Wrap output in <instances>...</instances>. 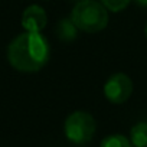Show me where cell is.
I'll return each mask as SVG.
<instances>
[{"label":"cell","mask_w":147,"mask_h":147,"mask_svg":"<svg viewBox=\"0 0 147 147\" xmlns=\"http://www.w3.org/2000/svg\"><path fill=\"white\" fill-rule=\"evenodd\" d=\"M48 23V16L43 7L38 5H32L25 9L22 15V26L25 32H33L40 33Z\"/></svg>","instance_id":"cell-5"},{"label":"cell","mask_w":147,"mask_h":147,"mask_svg":"<svg viewBox=\"0 0 147 147\" xmlns=\"http://www.w3.org/2000/svg\"><path fill=\"white\" fill-rule=\"evenodd\" d=\"M134 3L140 7H147V0H134Z\"/></svg>","instance_id":"cell-10"},{"label":"cell","mask_w":147,"mask_h":147,"mask_svg":"<svg viewBox=\"0 0 147 147\" xmlns=\"http://www.w3.org/2000/svg\"><path fill=\"white\" fill-rule=\"evenodd\" d=\"M71 20L85 33H97L107 28L108 25V12L95 0H81L71 12Z\"/></svg>","instance_id":"cell-2"},{"label":"cell","mask_w":147,"mask_h":147,"mask_svg":"<svg viewBox=\"0 0 147 147\" xmlns=\"http://www.w3.org/2000/svg\"><path fill=\"white\" fill-rule=\"evenodd\" d=\"M144 35H146V38H147V25H146V28H144Z\"/></svg>","instance_id":"cell-11"},{"label":"cell","mask_w":147,"mask_h":147,"mask_svg":"<svg viewBox=\"0 0 147 147\" xmlns=\"http://www.w3.org/2000/svg\"><path fill=\"white\" fill-rule=\"evenodd\" d=\"M130 143L133 147H147V123L140 121L130 130Z\"/></svg>","instance_id":"cell-7"},{"label":"cell","mask_w":147,"mask_h":147,"mask_svg":"<svg viewBox=\"0 0 147 147\" xmlns=\"http://www.w3.org/2000/svg\"><path fill=\"white\" fill-rule=\"evenodd\" d=\"M49 43L40 33L23 32L7 46V61L19 72L40 71L49 61Z\"/></svg>","instance_id":"cell-1"},{"label":"cell","mask_w":147,"mask_h":147,"mask_svg":"<svg viewBox=\"0 0 147 147\" xmlns=\"http://www.w3.org/2000/svg\"><path fill=\"white\" fill-rule=\"evenodd\" d=\"M101 3L107 10L118 13V12L124 10L131 3V0H101Z\"/></svg>","instance_id":"cell-9"},{"label":"cell","mask_w":147,"mask_h":147,"mask_svg":"<svg viewBox=\"0 0 147 147\" xmlns=\"http://www.w3.org/2000/svg\"><path fill=\"white\" fill-rule=\"evenodd\" d=\"M100 147H133V144L123 134H111L101 141Z\"/></svg>","instance_id":"cell-8"},{"label":"cell","mask_w":147,"mask_h":147,"mask_svg":"<svg viewBox=\"0 0 147 147\" xmlns=\"http://www.w3.org/2000/svg\"><path fill=\"white\" fill-rule=\"evenodd\" d=\"M133 92V81L123 72L111 75L104 84V95L111 104H124Z\"/></svg>","instance_id":"cell-4"},{"label":"cell","mask_w":147,"mask_h":147,"mask_svg":"<svg viewBox=\"0 0 147 147\" xmlns=\"http://www.w3.org/2000/svg\"><path fill=\"white\" fill-rule=\"evenodd\" d=\"M97 130L94 117L87 111H74L71 113L63 124V133L66 140L74 144L88 143Z\"/></svg>","instance_id":"cell-3"},{"label":"cell","mask_w":147,"mask_h":147,"mask_svg":"<svg viewBox=\"0 0 147 147\" xmlns=\"http://www.w3.org/2000/svg\"><path fill=\"white\" fill-rule=\"evenodd\" d=\"M78 35V28L71 19H62L56 25V36L63 42H72Z\"/></svg>","instance_id":"cell-6"}]
</instances>
